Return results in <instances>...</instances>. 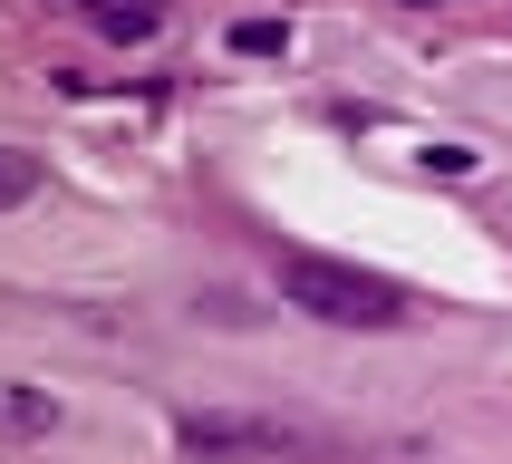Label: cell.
I'll use <instances>...</instances> for the list:
<instances>
[{"instance_id":"obj_1","label":"cell","mask_w":512,"mask_h":464,"mask_svg":"<svg viewBox=\"0 0 512 464\" xmlns=\"http://www.w3.org/2000/svg\"><path fill=\"white\" fill-rule=\"evenodd\" d=\"M271 290H281L300 319H329V329H397L406 290L387 271H358V261H319V252H281L271 261Z\"/></svg>"},{"instance_id":"obj_2","label":"cell","mask_w":512,"mask_h":464,"mask_svg":"<svg viewBox=\"0 0 512 464\" xmlns=\"http://www.w3.org/2000/svg\"><path fill=\"white\" fill-rule=\"evenodd\" d=\"M0 435H58V397L49 387H0Z\"/></svg>"},{"instance_id":"obj_3","label":"cell","mask_w":512,"mask_h":464,"mask_svg":"<svg viewBox=\"0 0 512 464\" xmlns=\"http://www.w3.org/2000/svg\"><path fill=\"white\" fill-rule=\"evenodd\" d=\"M78 10L107 29V39H155V20H165L155 0H78Z\"/></svg>"},{"instance_id":"obj_4","label":"cell","mask_w":512,"mask_h":464,"mask_svg":"<svg viewBox=\"0 0 512 464\" xmlns=\"http://www.w3.org/2000/svg\"><path fill=\"white\" fill-rule=\"evenodd\" d=\"M232 445H281V426H184V455H232Z\"/></svg>"},{"instance_id":"obj_5","label":"cell","mask_w":512,"mask_h":464,"mask_svg":"<svg viewBox=\"0 0 512 464\" xmlns=\"http://www.w3.org/2000/svg\"><path fill=\"white\" fill-rule=\"evenodd\" d=\"M29 194H39V155H20V145H0V213H20Z\"/></svg>"},{"instance_id":"obj_6","label":"cell","mask_w":512,"mask_h":464,"mask_svg":"<svg viewBox=\"0 0 512 464\" xmlns=\"http://www.w3.org/2000/svg\"><path fill=\"white\" fill-rule=\"evenodd\" d=\"M232 49H242V58H281L290 49V20H232Z\"/></svg>"}]
</instances>
